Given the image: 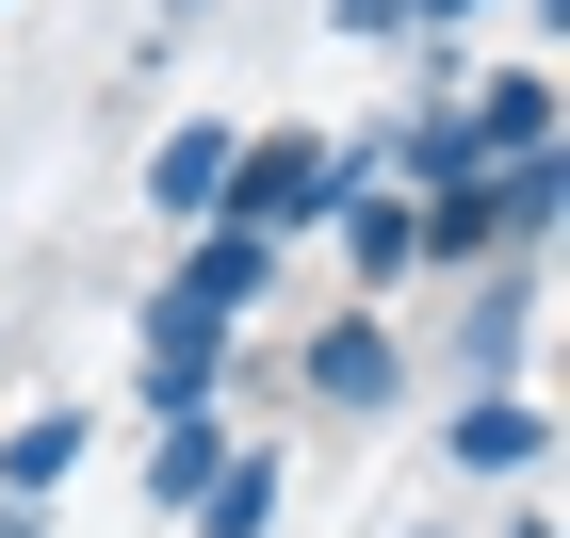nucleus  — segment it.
I'll list each match as a JSON object with an SVG mask.
<instances>
[{
  "label": "nucleus",
  "mask_w": 570,
  "mask_h": 538,
  "mask_svg": "<svg viewBox=\"0 0 570 538\" xmlns=\"http://www.w3.org/2000/svg\"><path fill=\"white\" fill-rule=\"evenodd\" d=\"M326 213H343L326 131H245V147H228V213H213V228H245V245H277V262H294Z\"/></svg>",
  "instance_id": "obj_1"
},
{
  "label": "nucleus",
  "mask_w": 570,
  "mask_h": 538,
  "mask_svg": "<svg viewBox=\"0 0 570 538\" xmlns=\"http://www.w3.org/2000/svg\"><path fill=\"white\" fill-rule=\"evenodd\" d=\"M538 326H554V262L456 277V392H522V375H538Z\"/></svg>",
  "instance_id": "obj_2"
},
{
  "label": "nucleus",
  "mask_w": 570,
  "mask_h": 538,
  "mask_svg": "<svg viewBox=\"0 0 570 538\" xmlns=\"http://www.w3.org/2000/svg\"><path fill=\"white\" fill-rule=\"evenodd\" d=\"M294 392L326 408V424H392L407 408V343H392V311H326L294 343Z\"/></svg>",
  "instance_id": "obj_3"
},
{
  "label": "nucleus",
  "mask_w": 570,
  "mask_h": 538,
  "mask_svg": "<svg viewBox=\"0 0 570 538\" xmlns=\"http://www.w3.org/2000/svg\"><path fill=\"white\" fill-rule=\"evenodd\" d=\"M538 457H554V408L538 392H456L440 408V473L456 490H538Z\"/></svg>",
  "instance_id": "obj_4"
},
{
  "label": "nucleus",
  "mask_w": 570,
  "mask_h": 538,
  "mask_svg": "<svg viewBox=\"0 0 570 538\" xmlns=\"http://www.w3.org/2000/svg\"><path fill=\"white\" fill-rule=\"evenodd\" d=\"M456 131H473V164H538V147H570V98H554V66H456Z\"/></svg>",
  "instance_id": "obj_5"
},
{
  "label": "nucleus",
  "mask_w": 570,
  "mask_h": 538,
  "mask_svg": "<svg viewBox=\"0 0 570 538\" xmlns=\"http://www.w3.org/2000/svg\"><path fill=\"white\" fill-rule=\"evenodd\" d=\"M326 245H343V311H392V294H407V196H392V179H343Z\"/></svg>",
  "instance_id": "obj_6"
},
{
  "label": "nucleus",
  "mask_w": 570,
  "mask_h": 538,
  "mask_svg": "<svg viewBox=\"0 0 570 538\" xmlns=\"http://www.w3.org/2000/svg\"><path fill=\"white\" fill-rule=\"evenodd\" d=\"M228 147H245L228 115H179V131L147 147V179H131V196H147L164 228H213V213H228Z\"/></svg>",
  "instance_id": "obj_7"
},
{
  "label": "nucleus",
  "mask_w": 570,
  "mask_h": 538,
  "mask_svg": "<svg viewBox=\"0 0 570 538\" xmlns=\"http://www.w3.org/2000/svg\"><path fill=\"white\" fill-rule=\"evenodd\" d=\"M82 457H98V408H66V392H49V408H17V424H0V506H49Z\"/></svg>",
  "instance_id": "obj_8"
},
{
  "label": "nucleus",
  "mask_w": 570,
  "mask_h": 538,
  "mask_svg": "<svg viewBox=\"0 0 570 538\" xmlns=\"http://www.w3.org/2000/svg\"><path fill=\"white\" fill-rule=\"evenodd\" d=\"M277 490H294V457H277V441H228V473L196 490V538H277Z\"/></svg>",
  "instance_id": "obj_9"
},
{
  "label": "nucleus",
  "mask_w": 570,
  "mask_h": 538,
  "mask_svg": "<svg viewBox=\"0 0 570 538\" xmlns=\"http://www.w3.org/2000/svg\"><path fill=\"white\" fill-rule=\"evenodd\" d=\"M228 441H245L228 408H213V424H147V506H164V522H196V490L228 473Z\"/></svg>",
  "instance_id": "obj_10"
},
{
  "label": "nucleus",
  "mask_w": 570,
  "mask_h": 538,
  "mask_svg": "<svg viewBox=\"0 0 570 538\" xmlns=\"http://www.w3.org/2000/svg\"><path fill=\"white\" fill-rule=\"evenodd\" d=\"M326 33H343V49H392V33H407V0H326Z\"/></svg>",
  "instance_id": "obj_11"
},
{
  "label": "nucleus",
  "mask_w": 570,
  "mask_h": 538,
  "mask_svg": "<svg viewBox=\"0 0 570 538\" xmlns=\"http://www.w3.org/2000/svg\"><path fill=\"white\" fill-rule=\"evenodd\" d=\"M0 538H49V506H0Z\"/></svg>",
  "instance_id": "obj_12"
},
{
  "label": "nucleus",
  "mask_w": 570,
  "mask_h": 538,
  "mask_svg": "<svg viewBox=\"0 0 570 538\" xmlns=\"http://www.w3.org/2000/svg\"><path fill=\"white\" fill-rule=\"evenodd\" d=\"M505 538H554V506H538V490H522V522H505Z\"/></svg>",
  "instance_id": "obj_13"
},
{
  "label": "nucleus",
  "mask_w": 570,
  "mask_h": 538,
  "mask_svg": "<svg viewBox=\"0 0 570 538\" xmlns=\"http://www.w3.org/2000/svg\"><path fill=\"white\" fill-rule=\"evenodd\" d=\"M407 538H456V522H407Z\"/></svg>",
  "instance_id": "obj_14"
},
{
  "label": "nucleus",
  "mask_w": 570,
  "mask_h": 538,
  "mask_svg": "<svg viewBox=\"0 0 570 538\" xmlns=\"http://www.w3.org/2000/svg\"><path fill=\"white\" fill-rule=\"evenodd\" d=\"M538 17H554V0H538Z\"/></svg>",
  "instance_id": "obj_15"
}]
</instances>
